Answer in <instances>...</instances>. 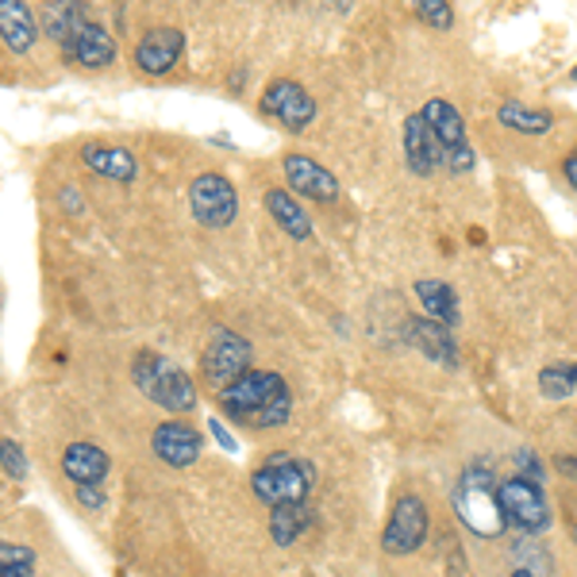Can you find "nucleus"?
Here are the masks:
<instances>
[{
  "label": "nucleus",
  "mask_w": 577,
  "mask_h": 577,
  "mask_svg": "<svg viewBox=\"0 0 577 577\" xmlns=\"http://www.w3.org/2000/svg\"><path fill=\"white\" fill-rule=\"evenodd\" d=\"M220 400V412L236 424H247V428L270 431L281 428V424L292 420V392L281 374L273 370H247L242 378L231 385H223L216 392Z\"/></svg>",
  "instance_id": "f257e3e1"
},
{
  "label": "nucleus",
  "mask_w": 577,
  "mask_h": 577,
  "mask_svg": "<svg viewBox=\"0 0 577 577\" xmlns=\"http://www.w3.org/2000/svg\"><path fill=\"white\" fill-rule=\"evenodd\" d=\"M189 208L200 228H231V220L239 216V192L223 173H200L189 186Z\"/></svg>",
  "instance_id": "0eeeda50"
},
{
  "label": "nucleus",
  "mask_w": 577,
  "mask_h": 577,
  "mask_svg": "<svg viewBox=\"0 0 577 577\" xmlns=\"http://www.w3.org/2000/svg\"><path fill=\"white\" fill-rule=\"evenodd\" d=\"M262 116L278 120L281 128H289V131H300L316 120V100L305 93V86L281 78L262 93Z\"/></svg>",
  "instance_id": "9d476101"
},
{
  "label": "nucleus",
  "mask_w": 577,
  "mask_h": 577,
  "mask_svg": "<svg viewBox=\"0 0 577 577\" xmlns=\"http://www.w3.org/2000/svg\"><path fill=\"white\" fill-rule=\"evenodd\" d=\"M574 81H577V66H574Z\"/></svg>",
  "instance_id": "c9c22d12"
},
{
  "label": "nucleus",
  "mask_w": 577,
  "mask_h": 577,
  "mask_svg": "<svg viewBox=\"0 0 577 577\" xmlns=\"http://www.w3.org/2000/svg\"><path fill=\"white\" fill-rule=\"evenodd\" d=\"M81 162H86L93 173H100V178H108V181H136V173H139L136 155L123 150V147L89 143L86 150H81Z\"/></svg>",
  "instance_id": "6ab92c4d"
},
{
  "label": "nucleus",
  "mask_w": 577,
  "mask_h": 577,
  "mask_svg": "<svg viewBox=\"0 0 577 577\" xmlns=\"http://www.w3.org/2000/svg\"><path fill=\"white\" fill-rule=\"evenodd\" d=\"M563 173H566V181H570V186L577 189V150H574L570 158H566V162H563Z\"/></svg>",
  "instance_id": "473e14b6"
},
{
  "label": "nucleus",
  "mask_w": 577,
  "mask_h": 577,
  "mask_svg": "<svg viewBox=\"0 0 577 577\" xmlns=\"http://www.w3.org/2000/svg\"><path fill=\"white\" fill-rule=\"evenodd\" d=\"M39 23H43L50 43L70 50L73 39L93 23V16H89L86 0H50V4L43 8V16H39Z\"/></svg>",
  "instance_id": "4468645a"
},
{
  "label": "nucleus",
  "mask_w": 577,
  "mask_h": 577,
  "mask_svg": "<svg viewBox=\"0 0 577 577\" xmlns=\"http://www.w3.org/2000/svg\"><path fill=\"white\" fill-rule=\"evenodd\" d=\"M513 577H535V574H531V570H524V566H516Z\"/></svg>",
  "instance_id": "72a5a7b5"
},
{
  "label": "nucleus",
  "mask_w": 577,
  "mask_h": 577,
  "mask_svg": "<svg viewBox=\"0 0 577 577\" xmlns=\"http://www.w3.org/2000/svg\"><path fill=\"white\" fill-rule=\"evenodd\" d=\"M416 297H420L424 312H428L431 320L447 324V328H455L458 324V297L447 281H435V278L416 281Z\"/></svg>",
  "instance_id": "b1692460"
},
{
  "label": "nucleus",
  "mask_w": 577,
  "mask_h": 577,
  "mask_svg": "<svg viewBox=\"0 0 577 577\" xmlns=\"http://www.w3.org/2000/svg\"><path fill=\"white\" fill-rule=\"evenodd\" d=\"M131 381L166 412H192L197 408V381L178 362L158 355V350H139L131 358Z\"/></svg>",
  "instance_id": "f03ea898"
},
{
  "label": "nucleus",
  "mask_w": 577,
  "mask_h": 577,
  "mask_svg": "<svg viewBox=\"0 0 577 577\" xmlns=\"http://www.w3.org/2000/svg\"><path fill=\"white\" fill-rule=\"evenodd\" d=\"M577 389V366H547L539 370V392L547 400H566Z\"/></svg>",
  "instance_id": "393cba45"
},
{
  "label": "nucleus",
  "mask_w": 577,
  "mask_h": 577,
  "mask_svg": "<svg viewBox=\"0 0 577 577\" xmlns=\"http://www.w3.org/2000/svg\"><path fill=\"white\" fill-rule=\"evenodd\" d=\"M497 500H500V516H505V524L513 531L543 535L550 528V505L547 493H543V481H531L524 474H508L497 485Z\"/></svg>",
  "instance_id": "39448f33"
},
{
  "label": "nucleus",
  "mask_w": 577,
  "mask_h": 577,
  "mask_svg": "<svg viewBox=\"0 0 577 577\" xmlns=\"http://www.w3.org/2000/svg\"><path fill=\"white\" fill-rule=\"evenodd\" d=\"M208 431H212V439L220 442L223 450H231V455H236V450H239V442L231 439V435H228V428H223L220 420H208Z\"/></svg>",
  "instance_id": "7c9ffc66"
},
{
  "label": "nucleus",
  "mask_w": 577,
  "mask_h": 577,
  "mask_svg": "<svg viewBox=\"0 0 577 577\" xmlns=\"http://www.w3.org/2000/svg\"><path fill=\"white\" fill-rule=\"evenodd\" d=\"M516 474H524V478H531V481H543V462H539V455H535V450H516Z\"/></svg>",
  "instance_id": "c85d7f7f"
},
{
  "label": "nucleus",
  "mask_w": 577,
  "mask_h": 577,
  "mask_svg": "<svg viewBox=\"0 0 577 577\" xmlns=\"http://www.w3.org/2000/svg\"><path fill=\"white\" fill-rule=\"evenodd\" d=\"M0 466H4V478L8 481H23V478H28V455H23V447L12 439V435H4V439H0Z\"/></svg>",
  "instance_id": "bb28decb"
},
{
  "label": "nucleus",
  "mask_w": 577,
  "mask_h": 577,
  "mask_svg": "<svg viewBox=\"0 0 577 577\" xmlns=\"http://www.w3.org/2000/svg\"><path fill=\"white\" fill-rule=\"evenodd\" d=\"M420 112H424V120L431 123L435 136L442 139L447 155H450V150H458V147H470V139H466V123H462V116H458V108L450 105V100L435 97V100H428V105L420 108Z\"/></svg>",
  "instance_id": "412c9836"
},
{
  "label": "nucleus",
  "mask_w": 577,
  "mask_h": 577,
  "mask_svg": "<svg viewBox=\"0 0 577 577\" xmlns=\"http://www.w3.org/2000/svg\"><path fill=\"white\" fill-rule=\"evenodd\" d=\"M0 577H36V550L4 543L0 547Z\"/></svg>",
  "instance_id": "a878e982"
},
{
  "label": "nucleus",
  "mask_w": 577,
  "mask_h": 577,
  "mask_svg": "<svg viewBox=\"0 0 577 577\" xmlns=\"http://www.w3.org/2000/svg\"><path fill=\"white\" fill-rule=\"evenodd\" d=\"M66 58H70V62H78V66H86V70H105V66L116 62V39L108 36V28H100V23L93 20L70 43Z\"/></svg>",
  "instance_id": "f3484780"
},
{
  "label": "nucleus",
  "mask_w": 577,
  "mask_h": 577,
  "mask_svg": "<svg viewBox=\"0 0 577 577\" xmlns=\"http://www.w3.org/2000/svg\"><path fill=\"white\" fill-rule=\"evenodd\" d=\"M408 336H412V342L431 358V362L450 366V370L458 366V342L450 336L447 324L431 320V316H416V320H408Z\"/></svg>",
  "instance_id": "dca6fc26"
},
{
  "label": "nucleus",
  "mask_w": 577,
  "mask_h": 577,
  "mask_svg": "<svg viewBox=\"0 0 577 577\" xmlns=\"http://www.w3.org/2000/svg\"><path fill=\"white\" fill-rule=\"evenodd\" d=\"M428 535H431L428 505H424L416 493H405V497H397V505H392L389 520H385L381 550H385V555H392V558L416 555V550L428 543Z\"/></svg>",
  "instance_id": "423d86ee"
},
{
  "label": "nucleus",
  "mask_w": 577,
  "mask_h": 577,
  "mask_svg": "<svg viewBox=\"0 0 577 577\" xmlns=\"http://www.w3.org/2000/svg\"><path fill=\"white\" fill-rule=\"evenodd\" d=\"M281 173H286L289 189L297 197H308V200H320V205H336L339 200V181L328 166H320L316 158L308 155H289L281 162Z\"/></svg>",
  "instance_id": "9b49d317"
},
{
  "label": "nucleus",
  "mask_w": 577,
  "mask_h": 577,
  "mask_svg": "<svg viewBox=\"0 0 577 577\" xmlns=\"http://www.w3.org/2000/svg\"><path fill=\"white\" fill-rule=\"evenodd\" d=\"M73 497H78V505H86L89 513H97V508L108 505V497L100 485H73Z\"/></svg>",
  "instance_id": "c756f323"
},
{
  "label": "nucleus",
  "mask_w": 577,
  "mask_h": 577,
  "mask_svg": "<svg viewBox=\"0 0 577 577\" xmlns=\"http://www.w3.org/2000/svg\"><path fill=\"white\" fill-rule=\"evenodd\" d=\"M250 370V342L236 336V331L220 328L212 336V342L205 347V358H200V378L205 385H212L216 392L223 389V385H231L236 378Z\"/></svg>",
  "instance_id": "6e6552de"
},
{
  "label": "nucleus",
  "mask_w": 577,
  "mask_h": 577,
  "mask_svg": "<svg viewBox=\"0 0 577 577\" xmlns=\"http://www.w3.org/2000/svg\"><path fill=\"white\" fill-rule=\"evenodd\" d=\"M62 474L73 485H105L112 474V458L97 442H70L62 450Z\"/></svg>",
  "instance_id": "2eb2a0df"
},
{
  "label": "nucleus",
  "mask_w": 577,
  "mask_h": 577,
  "mask_svg": "<svg viewBox=\"0 0 577 577\" xmlns=\"http://www.w3.org/2000/svg\"><path fill=\"white\" fill-rule=\"evenodd\" d=\"M266 208H270L273 223H278L286 236L292 239H308L312 236V220L305 216V208L297 205V197L286 189H266Z\"/></svg>",
  "instance_id": "4be33fe9"
},
{
  "label": "nucleus",
  "mask_w": 577,
  "mask_h": 577,
  "mask_svg": "<svg viewBox=\"0 0 577 577\" xmlns=\"http://www.w3.org/2000/svg\"><path fill=\"white\" fill-rule=\"evenodd\" d=\"M316 485V466L292 455H273L250 474V493L262 505H289V500H308Z\"/></svg>",
  "instance_id": "20e7f679"
},
{
  "label": "nucleus",
  "mask_w": 577,
  "mask_h": 577,
  "mask_svg": "<svg viewBox=\"0 0 577 577\" xmlns=\"http://www.w3.org/2000/svg\"><path fill=\"white\" fill-rule=\"evenodd\" d=\"M555 470L563 474V478H577V455H563V458H555Z\"/></svg>",
  "instance_id": "2f4dec72"
},
{
  "label": "nucleus",
  "mask_w": 577,
  "mask_h": 577,
  "mask_svg": "<svg viewBox=\"0 0 577 577\" xmlns=\"http://www.w3.org/2000/svg\"><path fill=\"white\" fill-rule=\"evenodd\" d=\"M0 39L12 54H28L36 43V16L23 0H0Z\"/></svg>",
  "instance_id": "a211bd4d"
},
{
  "label": "nucleus",
  "mask_w": 577,
  "mask_h": 577,
  "mask_svg": "<svg viewBox=\"0 0 577 577\" xmlns=\"http://www.w3.org/2000/svg\"><path fill=\"white\" fill-rule=\"evenodd\" d=\"M574 543H577V524H574Z\"/></svg>",
  "instance_id": "f704fd0d"
},
{
  "label": "nucleus",
  "mask_w": 577,
  "mask_h": 577,
  "mask_svg": "<svg viewBox=\"0 0 577 577\" xmlns=\"http://www.w3.org/2000/svg\"><path fill=\"white\" fill-rule=\"evenodd\" d=\"M416 16L435 31H447L455 23V12H450L447 0H416Z\"/></svg>",
  "instance_id": "cd10ccee"
},
{
  "label": "nucleus",
  "mask_w": 577,
  "mask_h": 577,
  "mask_svg": "<svg viewBox=\"0 0 577 577\" xmlns=\"http://www.w3.org/2000/svg\"><path fill=\"white\" fill-rule=\"evenodd\" d=\"M497 120L505 123L508 131H516V136H547V131L555 128V116L543 112V108L520 105V100H505V105L497 108Z\"/></svg>",
  "instance_id": "5701e85b"
},
{
  "label": "nucleus",
  "mask_w": 577,
  "mask_h": 577,
  "mask_svg": "<svg viewBox=\"0 0 577 577\" xmlns=\"http://www.w3.org/2000/svg\"><path fill=\"white\" fill-rule=\"evenodd\" d=\"M450 500H455L458 520L474 535H481V539H497V535L508 528L505 516H500L497 481H493L489 470H466L462 478H458L455 493H450Z\"/></svg>",
  "instance_id": "7ed1b4c3"
},
{
  "label": "nucleus",
  "mask_w": 577,
  "mask_h": 577,
  "mask_svg": "<svg viewBox=\"0 0 577 577\" xmlns=\"http://www.w3.org/2000/svg\"><path fill=\"white\" fill-rule=\"evenodd\" d=\"M181 50H186V36L178 28H150L143 39L136 43V66L139 73L150 78H166L173 66L181 62Z\"/></svg>",
  "instance_id": "ddd939ff"
},
{
  "label": "nucleus",
  "mask_w": 577,
  "mask_h": 577,
  "mask_svg": "<svg viewBox=\"0 0 577 577\" xmlns=\"http://www.w3.org/2000/svg\"><path fill=\"white\" fill-rule=\"evenodd\" d=\"M200 447H205V439H200V431L186 420H166L150 435V450L158 455V462L173 466V470H186V466L197 462Z\"/></svg>",
  "instance_id": "f8f14e48"
},
{
  "label": "nucleus",
  "mask_w": 577,
  "mask_h": 577,
  "mask_svg": "<svg viewBox=\"0 0 577 577\" xmlns=\"http://www.w3.org/2000/svg\"><path fill=\"white\" fill-rule=\"evenodd\" d=\"M312 524H316V513L308 500H289V505L270 508V539L278 543V547H292Z\"/></svg>",
  "instance_id": "aec40b11"
},
{
  "label": "nucleus",
  "mask_w": 577,
  "mask_h": 577,
  "mask_svg": "<svg viewBox=\"0 0 577 577\" xmlns=\"http://www.w3.org/2000/svg\"><path fill=\"white\" fill-rule=\"evenodd\" d=\"M405 162L416 178H431V173L447 170V147L424 120V112H412L405 120Z\"/></svg>",
  "instance_id": "1a4fd4ad"
}]
</instances>
